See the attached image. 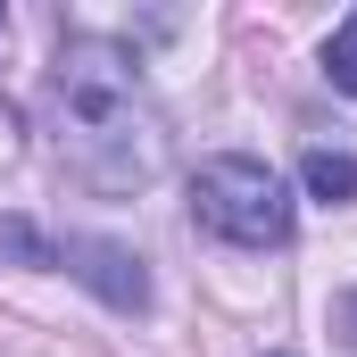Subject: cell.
Masks as SVG:
<instances>
[{
	"instance_id": "cell-1",
	"label": "cell",
	"mask_w": 357,
	"mask_h": 357,
	"mask_svg": "<svg viewBox=\"0 0 357 357\" xmlns=\"http://www.w3.org/2000/svg\"><path fill=\"white\" fill-rule=\"evenodd\" d=\"M50 133H59V167L100 191V199H133L167 175V116L142 84V59L108 33H67L50 59Z\"/></svg>"
},
{
	"instance_id": "cell-2",
	"label": "cell",
	"mask_w": 357,
	"mask_h": 357,
	"mask_svg": "<svg viewBox=\"0 0 357 357\" xmlns=\"http://www.w3.org/2000/svg\"><path fill=\"white\" fill-rule=\"evenodd\" d=\"M191 216H199V233H216L233 250H282L291 241V191H282V175L266 158H241V150H225V158H208L191 175Z\"/></svg>"
},
{
	"instance_id": "cell-3",
	"label": "cell",
	"mask_w": 357,
	"mask_h": 357,
	"mask_svg": "<svg viewBox=\"0 0 357 357\" xmlns=\"http://www.w3.org/2000/svg\"><path fill=\"white\" fill-rule=\"evenodd\" d=\"M59 266L75 274L100 307H116V316H142V307H150V266H142L125 241H108V233H67V241H59Z\"/></svg>"
},
{
	"instance_id": "cell-4",
	"label": "cell",
	"mask_w": 357,
	"mask_h": 357,
	"mask_svg": "<svg viewBox=\"0 0 357 357\" xmlns=\"http://www.w3.org/2000/svg\"><path fill=\"white\" fill-rule=\"evenodd\" d=\"M299 183H307V199L349 208L357 199V150H307V158H299Z\"/></svg>"
},
{
	"instance_id": "cell-5",
	"label": "cell",
	"mask_w": 357,
	"mask_h": 357,
	"mask_svg": "<svg viewBox=\"0 0 357 357\" xmlns=\"http://www.w3.org/2000/svg\"><path fill=\"white\" fill-rule=\"evenodd\" d=\"M324 84L357 100V8L341 17V25H333V42H324Z\"/></svg>"
},
{
	"instance_id": "cell-6",
	"label": "cell",
	"mask_w": 357,
	"mask_h": 357,
	"mask_svg": "<svg viewBox=\"0 0 357 357\" xmlns=\"http://www.w3.org/2000/svg\"><path fill=\"white\" fill-rule=\"evenodd\" d=\"M0 250H8V258H25V266H59V250H50L33 225H0Z\"/></svg>"
},
{
	"instance_id": "cell-7",
	"label": "cell",
	"mask_w": 357,
	"mask_h": 357,
	"mask_svg": "<svg viewBox=\"0 0 357 357\" xmlns=\"http://www.w3.org/2000/svg\"><path fill=\"white\" fill-rule=\"evenodd\" d=\"M333 333L357 349V291H341V307H333Z\"/></svg>"
},
{
	"instance_id": "cell-8",
	"label": "cell",
	"mask_w": 357,
	"mask_h": 357,
	"mask_svg": "<svg viewBox=\"0 0 357 357\" xmlns=\"http://www.w3.org/2000/svg\"><path fill=\"white\" fill-rule=\"evenodd\" d=\"M274 357H282V349H274Z\"/></svg>"
}]
</instances>
